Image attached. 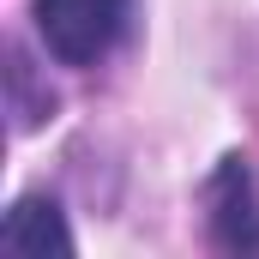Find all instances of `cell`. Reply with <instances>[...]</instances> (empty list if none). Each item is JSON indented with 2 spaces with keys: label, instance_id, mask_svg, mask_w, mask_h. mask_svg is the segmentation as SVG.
I'll return each instance as SVG.
<instances>
[{
  "label": "cell",
  "instance_id": "3957f363",
  "mask_svg": "<svg viewBox=\"0 0 259 259\" xmlns=\"http://www.w3.org/2000/svg\"><path fill=\"white\" fill-rule=\"evenodd\" d=\"M0 241L12 247V253H72V229H66L61 205L42 193H24L12 211H6V223H0Z\"/></svg>",
  "mask_w": 259,
  "mask_h": 259
},
{
  "label": "cell",
  "instance_id": "6da1fadb",
  "mask_svg": "<svg viewBox=\"0 0 259 259\" xmlns=\"http://www.w3.org/2000/svg\"><path fill=\"white\" fill-rule=\"evenodd\" d=\"M36 36L61 66H97L133 24V0H30Z\"/></svg>",
  "mask_w": 259,
  "mask_h": 259
},
{
  "label": "cell",
  "instance_id": "7a4b0ae2",
  "mask_svg": "<svg viewBox=\"0 0 259 259\" xmlns=\"http://www.w3.org/2000/svg\"><path fill=\"white\" fill-rule=\"evenodd\" d=\"M211 241L223 253H259V199H253V175H247V157H223L211 187Z\"/></svg>",
  "mask_w": 259,
  "mask_h": 259
},
{
  "label": "cell",
  "instance_id": "277c9868",
  "mask_svg": "<svg viewBox=\"0 0 259 259\" xmlns=\"http://www.w3.org/2000/svg\"><path fill=\"white\" fill-rule=\"evenodd\" d=\"M6 84H12V127H18V133L42 127V121L55 115V91H49V84L36 91V78H30V55H24V49H12Z\"/></svg>",
  "mask_w": 259,
  "mask_h": 259
}]
</instances>
